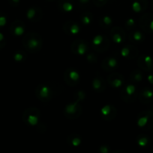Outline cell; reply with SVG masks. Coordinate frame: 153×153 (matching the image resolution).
Listing matches in <instances>:
<instances>
[{
	"label": "cell",
	"mask_w": 153,
	"mask_h": 153,
	"mask_svg": "<svg viewBox=\"0 0 153 153\" xmlns=\"http://www.w3.org/2000/svg\"><path fill=\"white\" fill-rule=\"evenodd\" d=\"M22 46L29 53H37L41 49L43 40L41 36L38 33L29 32L22 38Z\"/></svg>",
	"instance_id": "6da1fadb"
},
{
	"label": "cell",
	"mask_w": 153,
	"mask_h": 153,
	"mask_svg": "<svg viewBox=\"0 0 153 153\" xmlns=\"http://www.w3.org/2000/svg\"><path fill=\"white\" fill-rule=\"evenodd\" d=\"M22 120L27 125L34 126L39 123L40 119V111L35 107L28 108L22 114Z\"/></svg>",
	"instance_id": "7a4b0ae2"
},
{
	"label": "cell",
	"mask_w": 153,
	"mask_h": 153,
	"mask_svg": "<svg viewBox=\"0 0 153 153\" xmlns=\"http://www.w3.org/2000/svg\"><path fill=\"white\" fill-rule=\"evenodd\" d=\"M81 101L82 100L76 98L74 101L66 105L63 111L64 116L69 119H76L79 117L82 112V106L80 103Z\"/></svg>",
	"instance_id": "3957f363"
},
{
	"label": "cell",
	"mask_w": 153,
	"mask_h": 153,
	"mask_svg": "<svg viewBox=\"0 0 153 153\" xmlns=\"http://www.w3.org/2000/svg\"><path fill=\"white\" fill-rule=\"evenodd\" d=\"M137 90L134 84L124 85L120 91V97L124 102L128 103L133 102L137 97Z\"/></svg>",
	"instance_id": "277c9868"
},
{
	"label": "cell",
	"mask_w": 153,
	"mask_h": 153,
	"mask_svg": "<svg viewBox=\"0 0 153 153\" xmlns=\"http://www.w3.org/2000/svg\"><path fill=\"white\" fill-rule=\"evenodd\" d=\"M136 124L142 129H151L153 127V112L151 111L140 112L136 118Z\"/></svg>",
	"instance_id": "5b68a950"
},
{
	"label": "cell",
	"mask_w": 153,
	"mask_h": 153,
	"mask_svg": "<svg viewBox=\"0 0 153 153\" xmlns=\"http://www.w3.org/2000/svg\"><path fill=\"white\" fill-rule=\"evenodd\" d=\"M92 46L95 52L103 53L109 49V38L104 34H97L92 40Z\"/></svg>",
	"instance_id": "8992f818"
},
{
	"label": "cell",
	"mask_w": 153,
	"mask_h": 153,
	"mask_svg": "<svg viewBox=\"0 0 153 153\" xmlns=\"http://www.w3.org/2000/svg\"><path fill=\"white\" fill-rule=\"evenodd\" d=\"M35 96L41 102H48L52 99V90L51 87L46 84H40L35 89Z\"/></svg>",
	"instance_id": "52a82bcc"
},
{
	"label": "cell",
	"mask_w": 153,
	"mask_h": 153,
	"mask_svg": "<svg viewBox=\"0 0 153 153\" xmlns=\"http://www.w3.org/2000/svg\"><path fill=\"white\" fill-rule=\"evenodd\" d=\"M89 44L85 40H76L70 46V51L72 53L76 55H83L88 52Z\"/></svg>",
	"instance_id": "ba28073f"
},
{
	"label": "cell",
	"mask_w": 153,
	"mask_h": 153,
	"mask_svg": "<svg viewBox=\"0 0 153 153\" xmlns=\"http://www.w3.org/2000/svg\"><path fill=\"white\" fill-rule=\"evenodd\" d=\"M64 80L68 85L74 87L79 84L80 76L76 69L70 67L64 71Z\"/></svg>",
	"instance_id": "9c48e42d"
},
{
	"label": "cell",
	"mask_w": 153,
	"mask_h": 153,
	"mask_svg": "<svg viewBox=\"0 0 153 153\" xmlns=\"http://www.w3.org/2000/svg\"><path fill=\"white\" fill-rule=\"evenodd\" d=\"M139 25L145 32L148 34L153 33V14L146 13L142 15L139 20Z\"/></svg>",
	"instance_id": "30bf717a"
},
{
	"label": "cell",
	"mask_w": 153,
	"mask_h": 153,
	"mask_svg": "<svg viewBox=\"0 0 153 153\" xmlns=\"http://www.w3.org/2000/svg\"><path fill=\"white\" fill-rule=\"evenodd\" d=\"M110 37L116 44H122L126 39L125 31L121 27H113L110 30Z\"/></svg>",
	"instance_id": "8fae6325"
},
{
	"label": "cell",
	"mask_w": 153,
	"mask_h": 153,
	"mask_svg": "<svg viewBox=\"0 0 153 153\" xmlns=\"http://www.w3.org/2000/svg\"><path fill=\"white\" fill-rule=\"evenodd\" d=\"M107 83L110 86L115 89L122 88L124 85V78L120 73H112L107 78Z\"/></svg>",
	"instance_id": "7c38bea8"
},
{
	"label": "cell",
	"mask_w": 153,
	"mask_h": 153,
	"mask_svg": "<svg viewBox=\"0 0 153 153\" xmlns=\"http://www.w3.org/2000/svg\"><path fill=\"white\" fill-rule=\"evenodd\" d=\"M138 67L144 71L152 72L153 70V59L150 55H141L137 60Z\"/></svg>",
	"instance_id": "4fadbf2b"
},
{
	"label": "cell",
	"mask_w": 153,
	"mask_h": 153,
	"mask_svg": "<svg viewBox=\"0 0 153 153\" xmlns=\"http://www.w3.org/2000/svg\"><path fill=\"white\" fill-rule=\"evenodd\" d=\"M118 60L114 57H107L102 61L100 67L104 71L112 72L118 67Z\"/></svg>",
	"instance_id": "5bb4252c"
},
{
	"label": "cell",
	"mask_w": 153,
	"mask_h": 153,
	"mask_svg": "<svg viewBox=\"0 0 153 153\" xmlns=\"http://www.w3.org/2000/svg\"><path fill=\"white\" fill-rule=\"evenodd\" d=\"M117 114L116 108L111 105H106L100 109V114L104 120L111 121L116 117Z\"/></svg>",
	"instance_id": "9a60e30c"
},
{
	"label": "cell",
	"mask_w": 153,
	"mask_h": 153,
	"mask_svg": "<svg viewBox=\"0 0 153 153\" xmlns=\"http://www.w3.org/2000/svg\"><path fill=\"white\" fill-rule=\"evenodd\" d=\"M120 54L122 58L125 59H134L138 55V49L133 45H125L122 48Z\"/></svg>",
	"instance_id": "2e32d148"
},
{
	"label": "cell",
	"mask_w": 153,
	"mask_h": 153,
	"mask_svg": "<svg viewBox=\"0 0 153 153\" xmlns=\"http://www.w3.org/2000/svg\"><path fill=\"white\" fill-rule=\"evenodd\" d=\"M26 17L32 22H38L43 17V11L38 7H31L27 10Z\"/></svg>",
	"instance_id": "e0dca14e"
},
{
	"label": "cell",
	"mask_w": 153,
	"mask_h": 153,
	"mask_svg": "<svg viewBox=\"0 0 153 153\" xmlns=\"http://www.w3.org/2000/svg\"><path fill=\"white\" fill-rule=\"evenodd\" d=\"M25 24L22 21L20 20V19H16L10 24V32L14 36H16V37L22 36L25 32Z\"/></svg>",
	"instance_id": "ac0fdd59"
},
{
	"label": "cell",
	"mask_w": 153,
	"mask_h": 153,
	"mask_svg": "<svg viewBox=\"0 0 153 153\" xmlns=\"http://www.w3.org/2000/svg\"><path fill=\"white\" fill-rule=\"evenodd\" d=\"M63 31L68 35H76L80 31V27L73 20H69L63 24Z\"/></svg>",
	"instance_id": "d6986e66"
},
{
	"label": "cell",
	"mask_w": 153,
	"mask_h": 153,
	"mask_svg": "<svg viewBox=\"0 0 153 153\" xmlns=\"http://www.w3.org/2000/svg\"><path fill=\"white\" fill-rule=\"evenodd\" d=\"M145 39V34L139 30H132L128 34V40H130V43H134V44L142 43Z\"/></svg>",
	"instance_id": "ffe728a7"
},
{
	"label": "cell",
	"mask_w": 153,
	"mask_h": 153,
	"mask_svg": "<svg viewBox=\"0 0 153 153\" xmlns=\"http://www.w3.org/2000/svg\"><path fill=\"white\" fill-rule=\"evenodd\" d=\"M92 85L94 91H95L97 93H101L104 91L106 88V82L101 76H95L93 78Z\"/></svg>",
	"instance_id": "44dd1931"
},
{
	"label": "cell",
	"mask_w": 153,
	"mask_h": 153,
	"mask_svg": "<svg viewBox=\"0 0 153 153\" xmlns=\"http://www.w3.org/2000/svg\"><path fill=\"white\" fill-rule=\"evenodd\" d=\"M138 97L141 102L148 103L153 99V91L149 88H144L138 94Z\"/></svg>",
	"instance_id": "7402d4cb"
},
{
	"label": "cell",
	"mask_w": 153,
	"mask_h": 153,
	"mask_svg": "<svg viewBox=\"0 0 153 153\" xmlns=\"http://www.w3.org/2000/svg\"><path fill=\"white\" fill-rule=\"evenodd\" d=\"M147 7L146 0H135L131 4V8L136 13L144 11Z\"/></svg>",
	"instance_id": "603a6c76"
},
{
	"label": "cell",
	"mask_w": 153,
	"mask_h": 153,
	"mask_svg": "<svg viewBox=\"0 0 153 153\" xmlns=\"http://www.w3.org/2000/svg\"><path fill=\"white\" fill-rule=\"evenodd\" d=\"M58 7L63 12H70L73 10L74 2L73 0H58Z\"/></svg>",
	"instance_id": "cb8c5ba5"
},
{
	"label": "cell",
	"mask_w": 153,
	"mask_h": 153,
	"mask_svg": "<svg viewBox=\"0 0 153 153\" xmlns=\"http://www.w3.org/2000/svg\"><path fill=\"white\" fill-rule=\"evenodd\" d=\"M98 23L99 25H100L103 29L111 28V27H112V19L110 16H107V15L102 16L99 19Z\"/></svg>",
	"instance_id": "d4e9b609"
},
{
	"label": "cell",
	"mask_w": 153,
	"mask_h": 153,
	"mask_svg": "<svg viewBox=\"0 0 153 153\" xmlns=\"http://www.w3.org/2000/svg\"><path fill=\"white\" fill-rule=\"evenodd\" d=\"M143 79V74L140 70H134L131 72L130 75V83H139Z\"/></svg>",
	"instance_id": "484cf974"
},
{
	"label": "cell",
	"mask_w": 153,
	"mask_h": 153,
	"mask_svg": "<svg viewBox=\"0 0 153 153\" xmlns=\"http://www.w3.org/2000/svg\"><path fill=\"white\" fill-rule=\"evenodd\" d=\"M93 14L89 11H86L82 13L80 16V22L82 25H88L92 22Z\"/></svg>",
	"instance_id": "4316f807"
},
{
	"label": "cell",
	"mask_w": 153,
	"mask_h": 153,
	"mask_svg": "<svg viewBox=\"0 0 153 153\" xmlns=\"http://www.w3.org/2000/svg\"><path fill=\"white\" fill-rule=\"evenodd\" d=\"M68 143L73 146H78L81 143V137L76 134H71L68 137Z\"/></svg>",
	"instance_id": "83f0119b"
},
{
	"label": "cell",
	"mask_w": 153,
	"mask_h": 153,
	"mask_svg": "<svg viewBox=\"0 0 153 153\" xmlns=\"http://www.w3.org/2000/svg\"><path fill=\"white\" fill-rule=\"evenodd\" d=\"M136 143L140 146L145 147V146H146L149 143V138L146 134H140L136 137Z\"/></svg>",
	"instance_id": "f1b7e54d"
},
{
	"label": "cell",
	"mask_w": 153,
	"mask_h": 153,
	"mask_svg": "<svg viewBox=\"0 0 153 153\" xmlns=\"http://www.w3.org/2000/svg\"><path fill=\"white\" fill-rule=\"evenodd\" d=\"M27 58L26 53L23 51L18 50L16 52H15V53L14 54V59L16 62H23L26 61Z\"/></svg>",
	"instance_id": "f546056e"
},
{
	"label": "cell",
	"mask_w": 153,
	"mask_h": 153,
	"mask_svg": "<svg viewBox=\"0 0 153 153\" xmlns=\"http://www.w3.org/2000/svg\"><path fill=\"white\" fill-rule=\"evenodd\" d=\"M124 26H125L126 29L128 30V31L133 30L135 28V26H136V21L133 18H129V19L126 20Z\"/></svg>",
	"instance_id": "4dcf8cb0"
},
{
	"label": "cell",
	"mask_w": 153,
	"mask_h": 153,
	"mask_svg": "<svg viewBox=\"0 0 153 153\" xmlns=\"http://www.w3.org/2000/svg\"><path fill=\"white\" fill-rule=\"evenodd\" d=\"M86 59L91 64H94L96 63L98 61V58L94 53H87L86 55Z\"/></svg>",
	"instance_id": "1f68e13d"
},
{
	"label": "cell",
	"mask_w": 153,
	"mask_h": 153,
	"mask_svg": "<svg viewBox=\"0 0 153 153\" xmlns=\"http://www.w3.org/2000/svg\"><path fill=\"white\" fill-rule=\"evenodd\" d=\"M7 16L4 13L0 12V28H2L3 26L6 25L7 23Z\"/></svg>",
	"instance_id": "d6a6232c"
},
{
	"label": "cell",
	"mask_w": 153,
	"mask_h": 153,
	"mask_svg": "<svg viewBox=\"0 0 153 153\" xmlns=\"http://www.w3.org/2000/svg\"><path fill=\"white\" fill-rule=\"evenodd\" d=\"M6 44L5 37L3 35L2 33L0 32V49H2Z\"/></svg>",
	"instance_id": "836d02e7"
},
{
	"label": "cell",
	"mask_w": 153,
	"mask_h": 153,
	"mask_svg": "<svg viewBox=\"0 0 153 153\" xmlns=\"http://www.w3.org/2000/svg\"><path fill=\"white\" fill-rule=\"evenodd\" d=\"M93 1H94V4L97 7H102V6H104L106 4L107 0H93Z\"/></svg>",
	"instance_id": "e575fe53"
},
{
	"label": "cell",
	"mask_w": 153,
	"mask_h": 153,
	"mask_svg": "<svg viewBox=\"0 0 153 153\" xmlns=\"http://www.w3.org/2000/svg\"><path fill=\"white\" fill-rule=\"evenodd\" d=\"M8 1L10 5H11L12 7H16L20 4V0H8Z\"/></svg>",
	"instance_id": "d590c367"
},
{
	"label": "cell",
	"mask_w": 153,
	"mask_h": 153,
	"mask_svg": "<svg viewBox=\"0 0 153 153\" xmlns=\"http://www.w3.org/2000/svg\"><path fill=\"white\" fill-rule=\"evenodd\" d=\"M90 0H78L79 1V5L81 6V7H83V6L86 5L89 3Z\"/></svg>",
	"instance_id": "8d00e7d4"
},
{
	"label": "cell",
	"mask_w": 153,
	"mask_h": 153,
	"mask_svg": "<svg viewBox=\"0 0 153 153\" xmlns=\"http://www.w3.org/2000/svg\"><path fill=\"white\" fill-rule=\"evenodd\" d=\"M100 152L101 153H108L109 152V148H108L106 146H100Z\"/></svg>",
	"instance_id": "74e56055"
},
{
	"label": "cell",
	"mask_w": 153,
	"mask_h": 153,
	"mask_svg": "<svg viewBox=\"0 0 153 153\" xmlns=\"http://www.w3.org/2000/svg\"><path fill=\"white\" fill-rule=\"evenodd\" d=\"M147 79H148V82H149L150 84L153 85V72H152V73L148 75V77H147Z\"/></svg>",
	"instance_id": "f35d334b"
},
{
	"label": "cell",
	"mask_w": 153,
	"mask_h": 153,
	"mask_svg": "<svg viewBox=\"0 0 153 153\" xmlns=\"http://www.w3.org/2000/svg\"><path fill=\"white\" fill-rule=\"evenodd\" d=\"M48 1H52V0H48Z\"/></svg>",
	"instance_id": "ab89813d"
},
{
	"label": "cell",
	"mask_w": 153,
	"mask_h": 153,
	"mask_svg": "<svg viewBox=\"0 0 153 153\" xmlns=\"http://www.w3.org/2000/svg\"><path fill=\"white\" fill-rule=\"evenodd\" d=\"M152 7H153V4H152Z\"/></svg>",
	"instance_id": "60d3db41"
},
{
	"label": "cell",
	"mask_w": 153,
	"mask_h": 153,
	"mask_svg": "<svg viewBox=\"0 0 153 153\" xmlns=\"http://www.w3.org/2000/svg\"><path fill=\"white\" fill-rule=\"evenodd\" d=\"M152 153H153V150H152Z\"/></svg>",
	"instance_id": "b9f144b4"
}]
</instances>
